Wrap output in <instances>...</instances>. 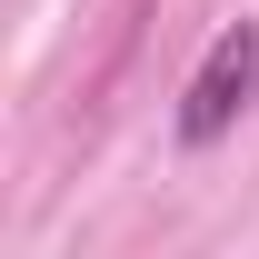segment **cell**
<instances>
[{"label": "cell", "instance_id": "cell-1", "mask_svg": "<svg viewBox=\"0 0 259 259\" xmlns=\"http://www.w3.org/2000/svg\"><path fill=\"white\" fill-rule=\"evenodd\" d=\"M249 100H259V20H229V30L199 50L190 90H180V150H209V140H229Z\"/></svg>", "mask_w": 259, "mask_h": 259}]
</instances>
